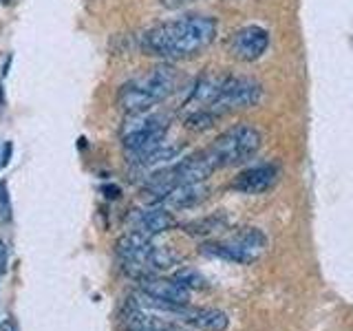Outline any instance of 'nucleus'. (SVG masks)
Listing matches in <instances>:
<instances>
[{"instance_id":"1","label":"nucleus","mask_w":353,"mask_h":331,"mask_svg":"<svg viewBox=\"0 0 353 331\" xmlns=\"http://www.w3.org/2000/svg\"><path fill=\"white\" fill-rule=\"evenodd\" d=\"M219 25L210 16H183L150 27L141 36L143 55L161 62L194 58L216 40Z\"/></svg>"},{"instance_id":"2","label":"nucleus","mask_w":353,"mask_h":331,"mask_svg":"<svg viewBox=\"0 0 353 331\" xmlns=\"http://www.w3.org/2000/svg\"><path fill=\"white\" fill-rule=\"evenodd\" d=\"M263 86L245 75H203L183 102V113H208L221 119L232 110L256 106Z\"/></svg>"},{"instance_id":"3","label":"nucleus","mask_w":353,"mask_h":331,"mask_svg":"<svg viewBox=\"0 0 353 331\" xmlns=\"http://www.w3.org/2000/svg\"><path fill=\"white\" fill-rule=\"evenodd\" d=\"M183 82L185 75L176 66L170 62H161L121 86L117 91V106L126 115L146 113V110H152L170 95H174L183 86Z\"/></svg>"},{"instance_id":"4","label":"nucleus","mask_w":353,"mask_h":331,"mask_svg":"<svg viewBox=\"0 0 353 331\" xmlns=\"http://www.w3.org/2000/svg\"><path fill=\"white\" fill-rule=\"evenodd\" d=\"M170 115L161 110H146V113L128 115L121 126V146H124L128 166L139 161L148 150L161 143L168 135Z\"/></svg>"},{"instance_id":"5","label":"nucleus","mask_w":353,"mask_h":331,"mask_svg":"<svg viewBox=\"0 0 353 331\" xmlns=\"http://www.w3.org/2000/svg\"><path fill=\"white\" fill-rule=\"evenodd\" d=\"M261 130L252 124H234L205 148L210 161L214 168H230V166H241L250 161L261 148Z\"/></svg>"},{"instance_id":"6","label":"nucleus","mask_w":353,"mask_h":331,"mask_svg":"<svg viewBox=\"0 0 353 331\" xmlns=\"http://www.w3.org/2000/svg\"><path fill=\"white\" fill-rule=\"evenodd\" d=\"M265 248H268V237L259 228H243L236 234H232L228 241L203 243L201 252L205 257L223 259L239 265H250L261 259Z\"/></svg>"},{"instance_id":"7","label":"nucleus","mask_w":353,"mask_h":331,"mask_svg":"<svg viewBox=\"0 0 353 331\" xmlns=\"http://www.w3.org/2000/svg\"><path fill=\"white\" fill-rule=\"evenodd\" d=\"M270 49V33L259 25H248L230 38V53L241 62H256Z\"/></svg>"},{"instance_id":"8","label":"nucleus","mask_w":353,"mask_h":331,"mask_svg":"<svg viewBox=\"0 0 353 331\" xmlns=\"http://www.w3.org/2000/svg\"><path fill=\"white\" fill-rule=\"evenodd\" d=\"M276 181H279V168L274 163H259L239 172L232 181V190L241 194H263L272 190Z\"/></svg>"},{"instance_id":"9","label":"nucleus","mask_w":353,"mask_h":331,"mask_svg":"<svg viewBox=\"0 0 353 331\" xmlns=\"http://www.w3.org/2000/svg\"><path fill=\"white\" fill-rule=\"evenodd\" d=\"M210 194V188L205 181H196V183H179L174 185L172 190L165 194L157 205L165 208L168 212H179V210L194 208L201 201H205Z\"/></svg>"},{"instance_id":"10","label":"nucleus","mask_w":353,"mask_h":331,"mask_svg":"<svg viewBox=\"0 0 353 331\" xmlns=\"http://www.w3.org/2000/svg\"><path fill=\"white\" fill-rule=\"evenodd\" d=\"M174 228V217L172 212H168L165 208L154 203L148 210H141V212L135 214V225L130 228V232H137V234L146 237V239H154Z\"/></svg>"},{"instance_id":"11","label":"nucleus","mask_w":353,"mask_h":331,"mask_svg":"<svg viewBox=\"0 0 353 331\" xmlns=\"http://www.w3.org/2000/svg\"><path fill=\"white\" fill-rule=\"evenodd\" d=\"M139 290L146 292L159 301H165L170 305L183 307L190 301V290H185L183 285H179L174 279H161V276H148V279L139 281Z\"/></svg>"},{"instance_id":"12","label":"nucleus","mask_w":353,"mask_h":331,"mask_svg":"<svg viewBox=\"0 0 353 331\" xmlns=\"http://www.w3.org/2000/svg\"><path fill=\"white\" fill-rule=\"evenodd\" d=\"M183 323L192 325L201 331H225L230 325V318L225 312L212 307H181V312L176 314Z\"/></svg>"},{"instance_id":"13","label":"nucleus","mask_w":353,"mask_h":331,"mask_svg":"<svg viewBox=\"0 0 353 331\" xmlns=\"http://www.w3.org/2000/svg\"><path fill=\"white\" fill-rule=\"evenodd\" d=\"M225 225H228V219L223 214H212V217H205V219L190 221V223L183 225V230L192 237H205V234H212V232L225 230Z\"/></svg>"},{"instance_id":"14","label":"nucleus","mask_w":353,"mask_h":331,"mask_svg":"<svg viewBox=\"0 0 353 331\" xmlns=\"http://www.w3.org/2000/svg\"><path fill=\"white\" fill-rule=\"evenodd\" d=\"M172 279L179 283V285H183L185 290H203V287L208 285V281L203 279L201 274H199L196 270H190V268H183V270H179L176 272Z\"/></svg>"},{"instance_id":"15","label":"nucleus","mask_w":353,"mask_h":331,"mask_svg":"<svg viewBox=\"0 0 353 331\" xmlns=\"http://www.w3.org/2000/svg\"><path fill=\"white\" fill-rule=\"evenodd\" d=\"M11 194H9V185L7 181H0V223H11Z\"/></svg>"},{"instance_id":"16","label":"nucleus","mask_w":353,"mask_h":331,"mask_svg":"<svg viewBox=\"0 0 353 331\" xmlns=\"http://www.w3.org/2000/svg\"><path fill=\"white\" fill-rule=\"evenodd\" d=\"M11 157H14V143H11V141H5L3 150H0V166H3V168H7L9 161H11Z\"/></svg>"},{"instance_id":"17","label":"nucleus","mask_w":353,"mask_h":331,"mask_svg":"<svg viewBox=\"0 0 353 331\" xmlns=\"http://www.w3.org/2000/svg\"><path fill=\"white\" fill-rule=\"evenodd\" d=\"M7 265H9V248H7V243L0 239V274L7 272Z\"/></svg>"},{"instance_id":"18","label":"nucleus","mask_w":353,"mask_h":331,"mask_svg":"<svg viewBox=\"0 0 353 331\" xmlns=\"http://www.w3.org/2000/svg\"><path fill=\"white\" fill-rule=\"evenodd\" d=\"M102 192L106 194V199H119L121 190H119V185H113V183H106L102 188Z\"/></svg>"},{"instance_id":"19","label":"nucleus","mask_w":353,"mask_h":331,"mask_svg":"<svg viewBox=\"0 0 353 331\" xmlns=\"http://www.w3.org/2000/svg\"><path fill=\"white\" fill-rule=\"evenodd\" d=\"M11 62H14V55H7L5 58V64H3V71H0V77H7L9 69H11Z\"/></svg>"},{"instance_id":"20","label":"nucleus","mask_w":353,"mask_h":331,"mask_svg":"<svg viewBox=\"0 0 353 331\" xmlns=\"http://www.w3.org/2000/svg\"><path fill=\"white\" fill-rule=\"evenodd\" d=\"M3 331H18V325H16V320L7 318L5 323H3Z\"/></svg>"},{"instance_id":"21","label":"nucleus","mask_w":353,"mask_h":331,"mask_svg":"<svg viewBox=\"0 0 353 331\" xmlns=\"http://www.w3.org/2000/svg\"><path fill=\"white\" fill-rule=\"evenodd\" d=\"M5 110V91H3V82H0V113Z\"/></svg>"},{"instance_id":"22","label":"nucleus","mask_w":353,"mask_h":331,"mask_svg":"<svg viewBox=\"0 0 353 331\" xmlns=\"http://www.w3.org/2000/svg\"><path fill=\"white\" fill-rule=\"evenodd\" d=\"M5 3H9V0H5Z\"/></svg>"}]
</instances>
